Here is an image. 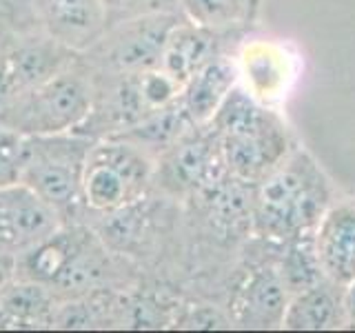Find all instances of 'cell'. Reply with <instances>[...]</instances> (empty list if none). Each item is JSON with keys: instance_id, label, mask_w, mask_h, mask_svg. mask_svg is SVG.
<instances>
[{"instance_id": "12", "label": "cell", "mask_w": 355, "mask_h": 333, "mask_svg": "<svg viewBox=\"0 0 355 333\" xmlns=\"http://www.w3.org/2000/svg\"><path fill=\"white\" fill-rule=\"evenodd\" d=\"M227 36L231 33H220L200 27L191 20H180L166 40L160 69L166 76H171L180 87H184L205 65L218 58L222 40Z\"/></svg>"}, {"instance_id": "10", "label": "cell", "mask_w": 355, "mask_h": 333, "mask_svg": "<svg viewBox=\"0 0 355 333\" xmlns=\"http://www.w3.org/2000/svg\"><path fill=\"white\" fill-rule=\"evenodd\" d=\"M288 291L282 284L275 262H255L244 271L233 291L231 309L242 327H282Z\"/></svg>"}, {"instance_id": "6", "label": "cell", "mask_w": 355, "mask_h": 333, "mask_svg": "<svg viewBox=\"0 0 355 333\" xmlns=\"http://www.w3.org/2000/svg\"><path fill=\"white\" fill-rule=\"evenodd\" d=\"M225 173L227 166L214 127L198 125L160 151L153 180L173 196H196Z\"/></svg>"}, {"instance_id": "1", "label": "cell", "mask_w": 355, "mask_h": 333, "mask_svg": "<svg viewBox=\"0 0 355 333\" xmlns=\"http://www.w3.org/2000/svg\"><path fill=\"white\" fill-rule=\"evenodd\" d=\"M333 203V189L309 151L295 147L255 185L251 231L269 242H284L318 227Z\"/></svg>"}, {"instance_id": "18", "label": "cell", "mask_w": 355, "mask_h": 333, "mask_svg": "<svg viewBox=\"0 0 355 333\" xmlns=\"http://www.w3.org/2000/svg\"><path fill=\"white\" fill-rule=\"evenodd\" d=\"M282 51L269 44H253L244 51L242 67L247 76V85L255 98H271L284 87L286 71L282 67Z\"/></svg>"}, {"instance_id": "17", "label": "cell", "mask_w": 355, "mask_h": 333, "mask_svg": "<svg viewBox=\"0 0 355 333\" xmlns=\"http://www.w3.org/2000/svg\"><path fill=\"white\" fill-rule=\"evenodd\" d=\"M262 0H180L187 20L220 33L251 27Z\"/></svg>"}, {"instance_id": "4", "label": "cell", "mask_w": 355, "mask_h": 333, "mask_svg": "<svg viewBox=\"0 0 355 333\" xmlns=\"http://www.w3.org/2000/svg\"><path fill=\"white\" fill-rule=\"evenodd\" d=\"M153 176V155L138 142L125 136L94 140L83 171V203L98 214L138 205Z\"/></svg>"}, {"instance_id": "15", "label": "cell", "mask_w": 355, "mask_h": 333, "mask_svg": "<svg viewBox=\"0 0 355 333\" xmlns=\"http://www.w3.org/2000/svg\"><path fill=\"white\" fill-rule=\"evenodd\" d=\"M338 284L322 280L309 289H302L293 296H288V302L282 316L284 329L295 331H320L336 329L342 325V307Z\"/></svg>"}, {"instance_id": "22", "label": "cell", "mask_w": 355, "mask_h": 333, "mask_svg": "<svg viewBox=\"0 0 355 333\" xmlns=\"http://www.w3.org/2000/svg\"><path fill=\"white\" fill-rule=\"evenodd\" d=\"M103 3L107 5L109 18H111V14H118V16L125 14V18H129L136 14H144L142 5H149L151 0H103Z\"/></svg>"}, {"instance_id": "8", "label": "cell", "mask_w": 355, "mask_h": 333, "mask_svg": "<svg viewBox=\"0 0 355 333\" xmlns=\"http://www.w3.org/2000/svg\"><path fill=\"white\" fill-rule=\"evenodd\" d=\"M60 229V214L27 185L0 189V247L31 249Z\"/></svg>"}, {"instance_id": "14", "label": "cell", "mask_w": 355, "mask_h": 333, "mask_svg": "<svg viewBox=\"0 0 355 333\" xmlns=\"http://www.w3.org/2000/svg\"><path fill=\"white\" fill-rule=\"evenodd\" d=\"M236 78L238 67L225 56H218L182 87L178 100L193 125H209L229 92L236 87Z\"/></svg>"}, {"instance_id": "5", "label": "cell", "mask_w": 355, "mask_h": 333, "mask_svg": "<svg viewBox=\"0 0 355 333\" xmlns=\"http://www.w3.org/2000/svg\"><path fill=\"white\" fill-rule=\"evenodd\" d=\"M94 140L83 133L27 136V160L22 185L58 214L73 211L83 203V171Z\"/></svg>"}, {"instance_id": "3", "label": "cell", "mask_w": 355, "mask_h": 333, "mask_svg": "<svg viewBox=\"0 0 355 333\" xmlns=\"http://www.w3.org/2000/svg\"><path fill=\"white\" fill-rule=\"evenodd\" d=\"M96 89L71 65L5 100L0 127L22 136H55L78 131L94 114Z\"/></svg>"}, {"instance_id": "13", "label": "cell", "mask_w": 355, "mask_h": 333, "mask_svg": "<svg viewBox=\"0 0 355 333\" xmlns=\"http://www.w3.org/2000/svg\"><path fill=\"white\" fill-rule=\"evenodd\" d=\"M69 53V49L53 38L27 42L14 49L5 58L3 69H0V98L7 100L33 85L47 80L49 76L69 65V58H67Z\"/></svg>"}, {"instance_id": "9", "label": "cell", "mask_w": 355, "mask_h": 333, "mask_svg": "<svg viewBox=\"0 0 355 333\" xmlns=\"http://www.w3.org/2000/svg\"><path fill=\"white\" fill-rule=\"evenodd\" d=\"M36 9L49 38L69 51L96 47L109 29L103 0H36Z\"/></svg>"}, {"instance_id": "11", "label": "cell", "mask_w": 355, "mask_h": 333, "mask_svg": "<svg viewBox=\"0 0 355 333\" xmlns=\"http://www.w3.org/2000/svg\"><path fill=\"white\" fill-rule=\"evenodd\" d=\"M315 253L329 282L344 287L355 280V200H340L313 229Z\"/></svg>"}, {"instance_id": "20", "label": "cell", "mask_w": 355, "mask_h": 333, "mask_svg": "<svg viewBox=\"0 0 355 333\" xmlns=\"http://www.w3.org/2000/svg\"><path fill=\"white\" fill-rule=\"evenodd\" d=\"M27 160V136L0 127V189L22 185Z\"/></svg>"}, {"instance_id": "19", "label": "cell", "mask_w": 355, "mask_h": 333, "mask_svg": "<svg viewBox=\"0 0 355 333\" xmlns=\"http://www.w3.org/2000/svg\"><path fill=\"white\" fill-rule=\"evenodd\" d=\"M5 314L18 322H40L49 316V296L40 282L11 287L3 298Z\"/></svg>"}, {"instance_id": "7", "label": "cell", "mask_w": 355, "mask_h": 333, "mask_svg": "<svg viewBox=\"0 0 355 333\" xmlns=\"http://www.w3.org/2000/svg\"><path fill=\"white\" fill-rule=\"evenodd\" d=\"M182 18L173 11H144L120 20L98 44H105V60L114 74H138L160 67L171 31Z\"/></svg>"}, {"instance_id": "2", "label": "cell", "mask_w": 355, "mask_h": 333, "mask_svg": "<svg viewBox=\"0 0 355 333\" xmlns=\"http://www.w3.org/2000/svg\"><path fill=\"white\" fill-rule=\"evenodd\" d=\"M220 140L227 173L258 185L295 149L282 118L253 94L233 87L209 122Z\"/></svg>"}, {"instance_id": "16", "label": "cell", "mask_w": 355, "mask_h": 333, "mask_svg": "<svg viewBox=\"0 0 355 333\" xmlns=\"http://www.w3.org/2000/svg\"><path fill=\"white\" fill-rule=\"evenodd\" d=\"M277 251H280V255H277L275 266L288 296L327 280L315 253L313 231L300 233L295 238L277 242Z\"/></svg>"}, {"instance_id": "21", "label": "cell", "mask_w": 355, "mask_h": 333, "mask_svg": "<svg viewBox=\"0 0 355 333\" xmlns=\"http://www.w3.org/2000/svg\"><path fill=\"white\" fill-rule=\"evenodd\" d=\"M340 307H342V325L355 329V280L342 287Z\"/></svg>"}]
</instances>
